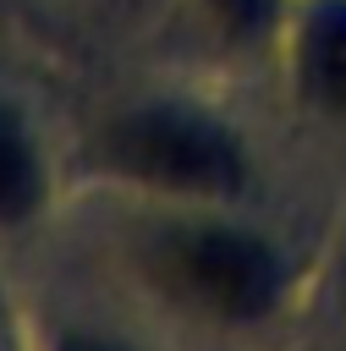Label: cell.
I'll return each instance as SVG.
<instances>
[{
  "label": "cell",
  "instance_id": "cell-1",
  "mask_svg": "<svg viewBox=\"0 0 346 351\" xmlns=\"http://www.w3.org/2000/svg\"><path fill=\"white\" fill-rule=\"evenodd\" d=\"M154 269L176 302L214 318H258L280 291L275 252L247 230H225V225H192L165 236Z\"/></svg>",
  "mask_w": 346,
  "mask_h": 351
},
{
  "label": "cell",
  "instance_id": "cell-2",
  "mask_svg": "<svg viewBox=\"0 0 346 351\" xmlns=\"http://www.w3.org/2000/svg\"><path fill=\"white\" fill-rule=\"evenodd\" d=\"M99 148L121 176L165 186V192H231V186H242L236 143L220 126H209L198 115H181V110L121 115L104 132Z\"/></svg>",
  "mask_w": 346,
  "mask_h": 351
},
{
  "label": "cell",
  "instance_id": "cell-3",
  "mask_svg": "<svg viewBox=\"0 0 346 351\" xmlns=\"http://www.w3.org/2000/svg\"><path fill=\"white\" fill-rule=\"evenodd\" d=\"M297 77L324 110H346V0L319 5L297 38Z\"/></svg>",
  "mask_w": 346,
  "mask_h": 351
},
{
  "label": "cell",
  "instance_id": "cell-4",
  "mask_svg": "<svg viewBox=\"0 0 346 351\" xmlns=\"http://www.w3.org/2000/svg\"><path fill=\"white\" fill-rule=\"evenodd\" d=\"M38 203V159L22 137V126L0 110V225L33 214Z\"/></svg>",
  "mask_w": 346,
  "mask_h": 351
},
{
  "label": "cell",
  "instance_id": "cell-5",
  "mask_svg": "<svg viewBox=\"0 0 346 351\" xmlns=\"http://www.w3.org/2000/svg\"><path fill=\"white\" fill-rule=\"evenodd\" d=\"M209 11H214V22H220L231 38H253V33L269 27L275 0H209Z\"/></svg>",
  "mask_w": 346,
  "mask_h": 351
},
{
  "label": "cell",
  "instance_id": "cell-6",
  "mask_svg": "<svg viewBox=\"0 0 346 351\" xmlns=\"http://www.w3.org/2000/svg\"><path fill=\"white\" fill-rule=\"evenodd\" d=\"M60 351H115V346H104V340H88V335H71V340H60Z\"/></svg>",
  "mask_w": 346,
  "mask_h": 351
}]
</instances>
